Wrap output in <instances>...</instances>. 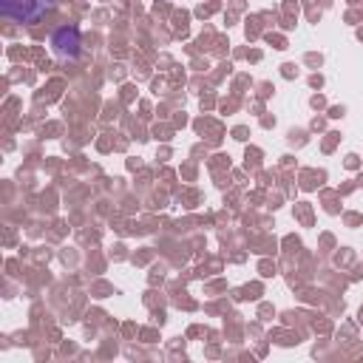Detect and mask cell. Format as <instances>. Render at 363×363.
Here are the masks:
<instances>
[{
    "instance_id": "cell-2",
    "label": "cell",
    "mask_w": 363,
    "mask_h": 363,
    "mask_svg": "<svg viewBox=\"0 0 363 363\" xmlns=\"http://www.w3.org/2000/svg\"><path fill=\"white\" fill-rule=\"evenodd\" d=\"M79 45H82V40H79V31H77L74 26L57 28L54 37H51V51H54V57H60V60H74V57H79Z\"/></svg>"
},
{
    "instance_id": "cell-1",
    "label": "cell",
    "mask_w": 363,
    "mask_h": 363,
    "mask_svg": "<svg viewBox=\"0 0 363 363\" xmlns=\"http://www.w3.org/2000/svg\"><path fill=\"white\" fill-rule=\"evenodd\" d=\"M54 9V0H0V14L20 26L40 23Z\"/></svg>"
}]
</instances>
